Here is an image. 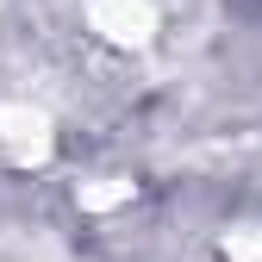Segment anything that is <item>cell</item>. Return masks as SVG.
I'll list each match as a JSON object with an SVG mask.
<instances>
[{
    "label": "cell",
    "instance_id": "1",
    "mask_svg": "<svg viewBox=\"0 0 262 262\" xmlns=\"http://www.w3.org/2000/svg\"><path fill=\"white\" fill-rule=\"evenodd\" d=\"M56 150V125L44 106L31 100H0V156L13 162V169H44Z\"/></svg>",
    "mask_w": 262,
    "mask_h": 262
},
{
    "label": "cell",
    "instance_id": "2",
    "mask_svg": "<svg viewBox=\"0 0 262 262\" xmlns=\"http://www.w3.org/2000/svg\"><path fill=\"white\" fill-rule=\"evenodd\" d=\"M88 25L113 50H144L156 38L162 13H156V0H88Z\"/></svg>",
    "mask_w": 262,
    "mask_h": 262
},
{
    "label": "cell",
    "instance_id": "3",
    "mask_svg": "<svg viewBox=\"0 0 262 262\" xmlns=\"http://www.w3.org/2000/svg\"><path fill=\"white\" fill-rule=\"evenodd\" d=\"M75 200H81V212H113V206H125V200H131V181H119V175L81 181V187H75Z\"/></svg>",
    "mask_w": 262,
    "mask_h": 262
},
{
    "label": "cell",
    "instance_id": "4",
    "mask_svg": "<svg viewBox=\"0 0 262 262\" xmlns=\"http://www.w3.org/2000/svg\"><path fill=\"white\" fill-rule=\"evenodd\" d=\"M225 262H262V225H237V231L219 237Z\"/></svg>",
    "mask_w": 262,
    "mask_h": 262
}]
</instances>
